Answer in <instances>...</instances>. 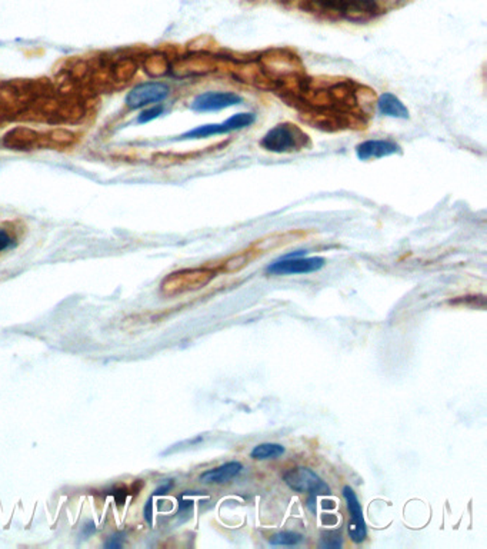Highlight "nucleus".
I'll list each match as a JSON object with an SVG mask.
<instances>
[{
    "label": "nucleus",
    "mask_w": 487,
    "mask_h": 549,
    "mask_svg": "<svg viewBox=\"0 0 487 549\" xmlns=\"http://www.w3.org/2000/svg\"><path fill=\"white\" fill-rule=\"evenodd\" d=\"M303 9L354 23L368 22L380 12L376 0H303Z\"/></svg>",
    "instance_id": "1"
},
{
    "label": "nucleus",
    "mask_w": 487,
    "mask_h": 549,
    "mask_svg": "<svg viewBox=\"0 0 487 549\" xmlns=\"http://www.w3.org/2000/svg\"><path fill=\"white\" fill-rule=\"evenodd\" d=\"M307 142V135L296 124L279 123L263 136L260 146L273 153H292L304 149Z\"/></svg>",
    "instance_id": "2"
},
{
    "label": "nucleus",
    "mask_w": 487,
    "mask_h": 549,
    "mask_svg": "<svg viewBox=\"0 0 487 549\" xmlns=\"http://www.w3.org/2000/svg\"><path fill=\"white\" fill-rule=\"evenodd\" d=\"M254 122H256V115L252 112L236 113L221 123H209V124L197 126V128L182 134L179 138H177V141H195V139H206L217 135H228L230 132L249 128V126H252Z\"/></svg>",
    "instance_id": "3"
},
{
    "label": "nucleus",
    "mask_w": 487,
    "mask_h": 549,
    "mask_svg": "<svg viewBox=\"0 0 487 549\" xmlns=\"http://www.w3.org/2000/svg\"><path fill=\"white\" fill-rule=\"evenodd\" d=\"M214 278V272L207 269H186L170 273L162 283L164 295H177L189 290H196L207 285Z\"/></svg>",
    "instance_id": "4"
},
{
    "label": "nucleus",
    "mask_w": 487,
    "mask_h": 549,
    "mask_svg": "<svg viewBox=\"0 0 487 549\" xmlns=\"http://www.w3.org/2000/svg\"><path fill=\"white\" fill-rule=\"evenodd\" d=\"M285 484L300 493H309V495H329L330 486L310 468L306 467H296L289 470L283 475Z\"/></svg>",
    "instance_id": "5"
},
{
    "label": "nucleus",
    "mask_w": 487,
    "mask_h": 549,
    "mask_svg": "<svg viewBox=\"0 0 487 549\" xmlns=\"http://www.w3.org/2000/svg\"><path fill=\"white\" fill-rule=\"evenodd\" d=\"M326 265V259L320 257L304 258V257H283L279 261L271 264L266 268V273L272 276H287V275H306L319 272Z\"/></svg>",
    "instance_id": "6"
},
{
    "label": "nucleus",
    "mask_w": 487,
    "mask_h": 549,
    "mask_svg": "<svg viewBox=\"0 0 487 549\" xmlns=\"http://www.w3.org/2000/svg\"><path fill=\"white\" fill-rule=\"evenodd\" d=\"M170 93V88L162 82H146L133 88L126 96V105L130 109H141L148 105L163 102Z\"/></svg>",
    "instance_id": "7"
},
{
    "label": "nucleus",
    "mask_w": 487,
    "mask_h": 549,
    "mask_svg": "<svg viewBox=\"0 0 487 549\" xmlns=\"http://www.w3.org/2000/svg\"><path fill=\"white\" fill-rule=\"evenodd\" d=\"M343 498L346 500L347 511L350 514L347 534L354 543H362L368 536V528H366V522L363 518L362 503H361L358 495L354 493V491L350 486L343 488Z\"/></svg>",
    "instance_id": "8"
},
{
    "label": "nucleus",
    "mask_w": 487,
    "mask_h": 549,
    "mask_svg": "<svg viewBox=\"0 0 487 549\" xmlns=\"http://www.w3.org/2000/svg\"><path fill=\"white\" fill-rule=\"evenodd\" d=\"M243 99L233 92H206L196 96L190 105V109L197 113L219 112L232 106H238Z\"/></svg>",
    "instance_id": "9"
},
{
    "label": "nucleus",
    "mask_w": 487,
    "mask_h": 549,
    "mask_svg": "<svg viewBox=\"0 0 487 549\" xmlns=\"http://www.w3.org/2000/svg\"><path fill=\"white\" fill-rule=\"evenodd\" d=\"M396 153H401V146H398L396 142L384 141V139L366 141L356 146V155L361 160L382 159Z\"/></svg>",
    "instance_id": "10"
},
{
    "label": "nucleus",
    "mask_w": 487,
    "mask_h": 549,
    "mask_svg": "<svg viewBox=\"0 0 487 549\" xmlns=\"http://www.w3.org/2000/svg\"><path fill=\"white\" fill-rule=\"evenodd\" d=\"M243 470V465L239 460L226 462L217 468L209 470L200 475V482L203 484H225L238 477Z\"/></svg>",
    "instance_id": "11"
},
{
    "label": "nucleus",
    "mask_w": 487,
    "mask_h": 549,
    "mask_svg": "<svg viewBox=\"0 0 487 549\" xmlns=\"http://www.w3.org/2000/svg\"><path fill=\"white\" fill-rule=\"evenodd\" d=\"M377 110L380 115L394 119H409V109L393 93H383L377 101Z\"/></svg>",
    "instance_id": "12"
},
{
    "label": "nucleus",
    "mask_w": 487,
    "mask_h": 549,
    "mask_svg": "<svg viewBox=\"0 0 487 549\" xmlns=\"http://www.w3.org/2000/svg\"><path fill=\"white\" fill-rule=\"evenodd\" d=\"M37 141V135L32 132L30 129H15L6 136V145L12 148H19V149H27L32 148Z\"/></svg>",
    "instance_id": "13"
},
{
    "label": "nucleus",
    "mask_w": 487,
    "mask_h": 549,
    "mask_svg": "<svg viewBox=\"0 0 487 549\" xmlns=\"http://www.w3.org/2000/svg\"><path fill=\"white\" fill-rule=\"evenodd\" d=\"M285 453V446L280 444H260L256 445L252 452L250 458L256 460H266V459H276Z\"/></svg>",
    "instance_id": "14"
},
{
    "label": "nucleus",
    "mask_w": 487,
    "mask_h": 549,
    "mask_svg": "<svg viewBox=\"0 0 487 549\" xmlns=\"http://www.w3.org/2000/svg\"><path fill=\"white\" fill-rule=\"evenodd\" d=\"M136 70H138V65L135 60L130 58L120 59L112 67L113 82H127L129 79L133 77V75L136 73Z\"/></svg>",
    "instance_id": "15"
},
{
    "label": "nucleus",
    "mask_w": 487,
    "mask_h": 549,
    "mask_svg": "<svg viewBox=\"0 0 487 549\" xmlns=\"http://www.w3.org/2000/svg\"><path fill=\"white\" fill-rule=\"evenodd\" d=\"M303 542V535L293 531H282L269 538V543L273 546H296Z\"/></svg>",
    "instance_id": "16"
},
{
    "label": "nucleus",
    "mask_w": 487,
    "mask_h": 549,
    "mask_svg": "<svg viewBox=\"0 0 487 549\" xmlns=\"http://www.w3.org/2000/svg\"><path fill=\"white\" fill-rule=\"evenodd\" d=\"M143 66H145V70L152 76H160L167 72V62L163 56H159V55L149 56L145 60Z\"/></svg>",
    "instance_id": "17"
},
{
    "label": "nucleus",
    "mask_w": 487,
    "mask_h": 549,
    "mask_svg": "<svg viewBox=\"0 0 487 549\" xmlns=\"http://www.w3.org/2000/svg\"><path fill=\"white\" fill-rule=\"evenodd\" d=\"M343 546V538L340 531H327L322 535L319 548L322 549H339Z\"/></svg>",
    "instance_id": "18"
},
{
    "label": "nucleus",
    "mask_w": 487,
    "mask_h": 549,
    "mask_svg": "<svg viewBox=\"0 0 487 549\" xmlns=\"http://www.w3.org/2000/svg\"><path fill=\"white\" fill-rule=\"evenodd\" d=\"M163 112H164V106H163V105H155V106H152V108L143 110V112L139 115L138 122H139L141 124L148 123V122H150V120L157 119L160 115H163Z\"/></svg>",
    "instance_id": "19"
},
{
    "label": "nucleus",
    "mask_w": 487,
    "mask_h": 549,
    "mask_svg": "<svg viewBox=\"0 0 487 549\" xmlns=\"http://www.w3.org/2000/svg\"><path fill=\"white\" fill-rule=\"evenodd\" d=\"M16 246V239L4 228H0V253L11 250Z\"/></svg>",
    "instance_id": "20"
},
{
    "label": "nucleus",
    "mask_w": 487,
    "mask_h": 549,
    "mask_svg": "<svg viewBox=\"0 0 487 549\" xmlns=\"http://www.w3.org/2000/svg\"><path fill=\"white\" fill-rule=\"evenodd\" d=\"M123 534H116L113 536H110L106 542H105V548H109V549H119L123 546Z\"/></svg>",
    "instance_id": "21"
},
{
    "label": "nucleus",
    "mask_w": 487,
    "mask_h": 549,
    "mask_svg": "<svg viewBox=\"0 0 487 549\" xmlns=\"http://www.w3.org/2000/svg\"><path fill=\"white\" fill-rule=\"evenodd\" d=\"M173 485H174V481L173 479H166L164 482H162L160 485H159V488H156L155 489V492H153V496H160V495H166L171 488H173Z\"/></svg>",
    "instance_id": "22"
},
{
    "label": "nucleus",
    "mask_w": 487,
    "mask_h": 549,
    "mask_svg": "<svg viewBox=\"0 0 487 549\" xmlns=\"http://www.w3.org/2000/svg\"><path fill=\"white\" fill-rule=\"evenodd\" d=\"M113 496H115V499H116V502H119L120 505L124 502V499H126V496H127V491L126 489H123V488H117L113 493H112Z\"/></svg>",
    "instance_id": "23"
},
{
    "label": "nucleus",
    "mask_w": 487,
    "mask_h": 549,
    "mask_svg": "<svg viewBox=\"0 0 487 549\" xmlns=\"http://www.w3.org/2000/svg\"><path fill=\"white\" fill-rule=\"evenodd\" d=\"M95 531H96V525H95L93 522H87V524L83 527L82 534H83L84 536H91V535L95 534Z\"/></svg>",
    "instance_id": "24"
},
{
    "label": "nucleus",
    "mask_w": 487,
    "mask_h": 549,
    "mask_svg": "<svg viewBox=\"0 0 487 549\" xmlns=\"http://www.w3.org/2000/svg\"><path fill=\"white\" fill-rule=\"evenodd\" d=\"M316 498H318V495H309V499H307V508L313 514H316Z\"/></svg>",
    "instance_id": "25"
},
{
    "label": "nucleus",
    "mask_w": 487,
    "mask_h": 549,
    "mask_svg": "<svg viewBox=\"0 0 487 549\" xmlns=\"http://www.w3.org/2000/svg\"><path fill=\"white\" fill-rule=\"evenodd\" d=\"M152 498L148 500L146 506H145V519L148 521V524H152Z\"/></svg>",
    "instance_id": "26"
}]
</instances>
